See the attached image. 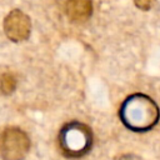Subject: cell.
Listing matches in <instances>:
<instances>
[{
    "label": "cell",
    "instance_id": "cell-1",
    "mask_svg": "<svg viewBox=\"0 0 160 160\" xmlns=\"http://www.w3.org/2000/svg\"><path fill=\"white\" fill-rule=\"evenodd\" d=\"M119 115L128 129L136 132H144L158 124L160 110L158 104L150 96L136 92L122 101Z\"/></svg>",
    "mask_w": 160,
    "mask_h": 160
},
{
    "label": "cell",
    "instance_id": "cell-8",
    "mask_svg": "<svg viewBox=\"0 0 160 160\" xmlns=\"http://www.w3.org/2000/svg\"><path fill=\"white\" fill-rule=\"evenodd\" d=\"M120 160H139L136 156H134V155H130V154H128V155H124Z\"/></svg>",
    "mask_w": 160,
    "mask_h": 160
},
{
    "label": "cell",
    "instance_id": "cell-2",
    "mask_svg": "<svg viewBox=\"0 0 160 160\" xmlns=\"http://www.w3.org/2000/svg\"><path fill=\"white\" fill-rule=\"evenodd\" d=\"M92 145L91 129L79 121L65 124L59 132V148L68 158H79L89 152Z\"/></svg>",
    "mask_w": 160,
    "mask_h": 160
},
{
    "label": "cell",
    "instance_id": "cell-6",
    "mask_svg": "<svg viewBox=\"0 0 160 160\" xmlns=\"http://www.w3.org/2000/svg\"><path fill=\"white\" fill-rule=\"evenodd\" d=\"M16 88V78L14 74L6 71L0 75V91L5 95L11 94Z\"/></svg>",
    "mask_w": 160,
    "mask_h": 160
},
{
    "label": "cell",
    "instance_id": "cell-7",
    "mask_svg": "<svg viewBox=\"0 0 160 160\" xmlns=\"http://www.w3.org/2000/svg\"><path fill=\"white\" fill-rule=\"evenodd\" d=\"M156 0H134V4L136 8H139L140 10L148 11L152 8V5L155 4Z\"/></svg>",
    "mask_w": 160,
    "mask_h": 160
},
{
    "label": "cell",
    "instance_id": "cell-3",
    "mask_svg": "<svg viewBox=\"0 0 160 160\" xmlns=\"http://www.w3.org/2000/svg\"><path fill=\"white\" fill-rule=\"evenodd\" d=\"M30 150V139L19 128H6L0 134V154L4 160H22Z\"/></svg>",
    "mask_w": 160,
    "mask_h": 160
},
{
    "label": "cell",
    "instance_id": "cell-5",
    "mask_svg": "<svg viewBox=\"0 0 160 160\" xmlns=\"http://www.w3.org/2000/svg\"><path fill=\"white\" fill-rule=\"evenodd\" d=\"M65 9L71 21L82 22L91 16L92 4L91 0H68Z\"/></svg>",
    "mask_w": 160,
    "mask_h": 160
},
{
    "label": "cell",
    "instance_id": "cell-4",
    "mask_svg": "<svg viewBox=\"0 0 160 160\" xmlns=\"http://www.w3.org/2000/svg\"><path fill=\"white\" fill-rule=\"evenodd\" d=\"M30 18L19 9L11 10L4 19V31L11 41L19 42L26 40L30 35Z\"/></svg>",
    "mask_w": 160,
    "mask_h": 160
}]
</instances>
